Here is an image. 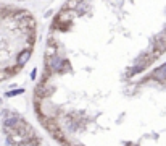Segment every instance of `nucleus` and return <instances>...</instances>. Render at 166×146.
I'll return each mask as SVG.
<instances>
[{
    "mask_svg": "<svg viewBox=\"0 0 166 146\" xmlns=\"http://www.w3.org/2000/svg\"><path fill=\"white\" fill-rule=\"evenodd\" d=\"M163 65H164V67H166V63H163Z\"/></svg>",
    "mask_w": 166,
    "mask_h": 146,
    "instance_id": "nucleus-8",
    "label": "nucleus"
},
{
    "mask_svg": "<svg viewBox=\"0 0 166 146\" xmlns=\"http://www.w3.org/2000/svg\"><path fill=\"white\" fill-rule=\"evenodd\" d=\"M152 78L153 80H157V81H164L166 80V67L161 65L160 68H157L155 71L152 73Z\"/></svg>",
    "mask_w": 166,
    "mask_h": 146,
    "instance_id": "nucleus-2",
    "label": "nucleus"
},
{
    "mask_svg": "<svg viewBox=\"0 0 166 146\" xmlns=\"http://www.w3.org/2000/svg\"><path fill=\"white\" fill-rule=\"evenodd\" d=\"M144 63H140V65H137V67H134V70H132V75H134V73H139V71H142V70H144Z\"/></svg>",
    "mask_w": 166,
    "mask_h": 146,
    "instance_id": "nucleus-6",
    "label": "nucleus"
},
{
    "mask_svg": "<svg viewBox=\"0 0 166 146\" xmlns=\"http://www.w3.org/2000/svg\"><path fill=\"white\" fill-rule=\"evenodd\" d=\"M29 59H31V50H23V52H20L18 59H16V63H18V67H23L27 63Z\"/></svg>",
    "mask_w": 166,
    "mask_h": 146,
    "instance_id": "nucleus-3",
    "label": "nucleus"
},
{
    "mask_svg": "<svg viewBox=\"0 0 166 146\" xmlns=\"http://www.w3.org/2000/svg\"><path fill=\"white\" fill-rule=\"evenodd\" d=\"M61 67H63V60L61 57H52L50 59V68H52V71H61Z\"/></svg>",
    "mask_w": 166,
    "mask_h": 146,
    "instance_id": "nucleus-4",
    "label": "nucleus"
},
{
    "mask_svg": "<svg viewBox=\"0 0 166 146\" xmlns=\"http://www.w3.org/2000/svg\"><path fill=\"white\" fill-rule=\"evenodd\" d=\"M36 76H37V70L34 68V70L31 71V80H36Z\"/></svg>",
    "mask_w": 166,
    "mask_h": 146,
    "instance_id": "nucleus-7",
    "label": "nucleus"
},
{
    "mask_svg": "<svg viewBox=\"0 0 166 146\" xmlns=\"http://www.w3.org/2000/svg\"><path fill=\"white\" fill-rule=\"evenodd\" d=\"M18 94H24V88H20V89H13V91H8L5 94V98H15Z\"/></svg>",
    "mask_w": 166,
    "mask_h": 146,
    "instance_id": "nucleus-5",
    "label": "nucleus"
},
{
    "mask_svg": "<svg viewBox=\"0 0 166 146\" xmlns=\"http://www.w3.org/2000/svg\"><path fill=\"white\" fill-rule=\"evenodd\" d=\"M18 123H20V119H18V115H15V114H8L7 115V119L3 120V127L10 128V130H15L16 127H18Z\"/></svg>",
    "mask_w": 166,
    "mask_h": 146,
    "instance_id": "nucleus-1",
    "label": "nucleus"
}]
</instances>
